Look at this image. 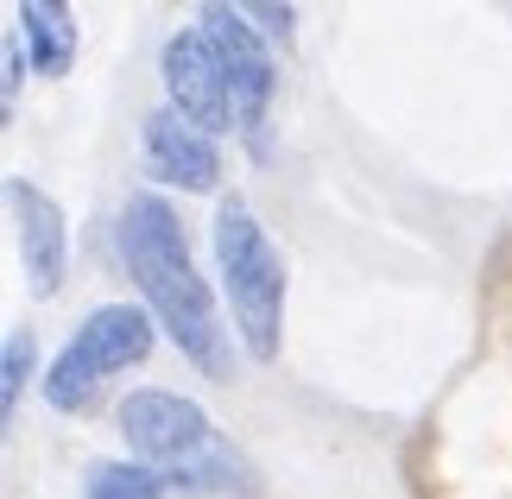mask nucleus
<instances>
[{
  "instance_id": "nucleus-1",
  "label": "nucleus",
  "mask_w": 512,
  "mask_h": 499,
  "mask_svg": "<svg viewBox=\"0 0 512 499\" xmlns=\"http://www.w3.org/2000/svg\"><path fill=\"white\" fill-rule=\"evenodd\" d=\"M114 247H121L133 285H140L146 310H152V323H159L203 373L222 379L228 373V329H222L215 297H209L203 272H196V259H190V241H184L177 209L165 203L159 190L127 196L121 228H114Z\"/></svg>"
},
{
  "instance_id": "nucleus-2",
  "label": "nucleus",
  "mask_w": 512,
  "mask_h": 499,
  "mask_svg": "<svg viewBox=\"0 0 512 499\" xmlns=\"http://www.w3.org/2000/svg\"><path fill=\"white\" fill-rule=\"evenodd\" d=\"M121 436L133 462L159 468L177 487H209V493H260V474L222 430L209 424V411L184 392H127L121 405Z\"/></svg>"
},
{
  "instance_id": "nucleus-3",
  "label": "nucleus",
  "mask_w": 512,
  "mask_h": 499,
  "mask_svg": "<svg viewBox=\"0 0 512 499\" xmlns=\"http://www.w3.org/2000/svg\"><path fill=\"white\" fill-rule=\"evenodd\" d=\"M215 266H222V291L234 310V329L253 361H279V335H285V266L272 253L266 228L253 222V209L241 196H228L215 209Z\"/></svg>"
},
{
  "instance_id": "nucleus-4",
  "label": "nucleus",
  "mask_w": 512,
  "mask_h": 499,
  "mask_svg": "<svg viewBox=\"0 0 512 499\" xmlns=\"http://www.w3.org/2000/svg\"><path fill=\"white\" fill-rule=\"evenodd\" d=\"M159 323H152V310H133V304H102L83 316V329L64 342V354L51 361L45 373V405L51 411H89L95 392H102L108 373L121 367H140L152 354V335Z\"/></svg>"
},
{
  "instance_id": "nucleus-5",
  "label": "nucleus",
  "mask_w": 512,
  "mask_h": 499,
  "mask_svg": "<svg viewBox=\"0 0 512 499\" xmlns=\"http://www.w3.org/2000/svg\"><path fill=\"white\" fill-rule=\"evenodd\" d=\"M203 32H209V45H215V57H222V70H228L234 127H241L253 146H260L266 102H272V83H279L266 38H260V26H247L241 7H203Z\"/></svg>"
},
{
  "instance_id": "nucleus-6",
  "label": "nucleus",
  "mask_w": 512,
  "mask_h": 499,
  "mask_svg": "<svg viewBox=\"0 0 512 499\" xmlns=\"http://www.w3.org/2000/svg\"><path fill=\"white\" fill-rule=\"evenodd\" d=\"M159 70H165V95H171V108L184 114L190 127H203L209 139L234 127L228 70H222V57H215V45H209V32H203V26H196V32H177V38H165V51H159Z\"/></svg>"
},
{
  "instance_id": "nucleus-7",
  "label": "nucleus",
  "mask_w": 512,
  "mask_h": 499,
  "mask_svg": "<svg viewBox=\"0 0 512 499\" xmlns=\"http://www.w3.org/2000/svg\"><path fill=\"white\" fill-rule=\"evenodd\" d=\"M7 209H13V241H19V259H26L32 291L57 297V285H64V259H70L64 209H57L38 184H26V177H7Z\"/></svg>"
},
{
  "instance_id": "nucleus-8",
  "label": "nucleus",
  "mask_w": 512,
  "mask_h": 499,
  "mask_svg": "<svg viewBox=\"0 0 512 499\" xmlns=\"http://www.w3.org/2000/svg\"><path fill=\"white\" fill-rule=\"evenodd\" d=\"M146 165L159 184H177V190H215L222 184V152L203 127H190L177 108H159L146 121Z\"/></svg>"
},
{
  "instance_id": "nucleus-9",
  "label": "nucleus",
  "mask_w": 512,
  "mask_h": 499,
  "mask_svg": "<svg viewBox=\"0 0 512 499\" xmlns=\"http://www.w3.org/2000/svg\"><path fill=\"white\" fill-rule=\"evenodd\" d=\"M13 19H19V38H26V64L38 76H64L70 57H76L70 13L57 7V0H26V7H13Z\"/></svg>"
},
{
  "instance_id": "nucleus-10",
  "label": "nucleus",
  "mask_w": 512,
  "mask_h": 499,
  "mask_svg": "<svg viewBox=\"0 0 512 499\" xmlns=\"http://www.w3.org/2000/svg\"><path fill=\"white\" fill-rule=\"evenodd\" d=\"M165 474L146 462H89L83 499H165Z\"/></svg>"
},
{
  "instance_id": "nucleus-11",
  "label": "nucleus",
  "mask_w": 512,
  "mask_h": 499,
  "mask_svg": "<svg viewBox=\"0 0 512 499\" xmlns=\"http://www.w3.org/2000/svg\"><path fill=\"white\" fill-rule=\"evenodd\" d=\"M32 361H38L32 335H26V329H13V335H7V348H0V411H13V405H19V386L32 379Z\"/></svg>"
},
{
  "instance_id": "nucleus-12",
  "label": "nucleus",
  "mask_w": 512,
  "mask_h": 499,
  "mask_svg": "<svg viewBox=\"0 0 512 499\" xmlns=\"http://www.w3.org/2000/svg\"><path fill=\"white\" fill-rule=\"evenodd\" d=\"M247 19H260V32H291V7H247Z\"/></svg>"
}]
</instances>
